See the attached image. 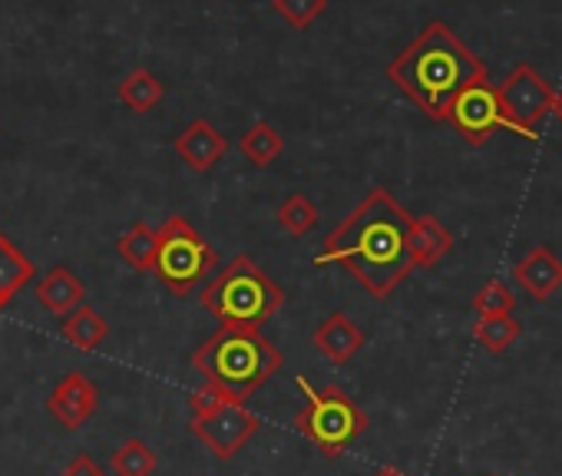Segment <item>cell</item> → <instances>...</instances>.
Instances as JSON below:
<instances>
[{
	"instance_id": "6da1fadb",
	"label": "cell",
	"mask_w": 562,
	"mask_h": 476,
	"mask_svg": "<svg viewBox=\"0 0 562 476\" xmlns=\"http://www.w3.org/2000/svg\"><path fill=\"white\" fill-rule=\"evenodd\" d=\"M411 222L414 215L387 189H374L325 238V249L315 256V265L348 269L371 298L384 302L414 272L407 252Z\"/></svg>"
},
{
	"instance_id": "7a4b0ae2",
	"label": "cell",
	"mask_w": 562,
	"mask_h": 476,
	"mask_svg": "<svg viewBox=\"0 0 562 476\" xmlns=\"http://www.w3.org/2000/svg\"><path fill=\"white\" fill-rule=\"evenodd\" d=\"M387 80L407 93L430 120L447 123L453 100L490 80L486 64L443 24L434 21L424 34L387 64Z\"/></svg>"
},
{
	"instance_id": "3957f363",
	"label": "cell",
	"mask_w": 562,
	"mask_h": 476,
	"mask_svg": "<svg viewBox=\"0 0 562 476\" xmlns=\"http://www.w3.org/2000/svg\"><path fill=\"white\" fill-rule=\"evenodd\" d=\"M281 351L261 335V328H218L205 338L192 364L205 377V384L245 404L255 390H261L281 371Z\"/></svg>"
},
{
	"instance_id": "277c9868",
	"label": "cell",
	"mask_w": 562,
	"mask_h": 476,
	"mask_svg": "<svg viewBox=\"0 0 562 476\" xmlns=\"http://www.w3.org/2000/svg\"><path fill=\"white\" fill-rule=\"evenodd\" d=\"M281 305H285V292L248 256H235L202 288V308L218 318L222 328H261L281 311Z\"/></svg>"
},
{
	"instance_id": "5b68a950",
	"label": "cell",
	"mask_w": 562,
	"mask_h": 476,
	"mask_svg": "<svg viewBox=\"0 0 562 476\" xmlns=\"http://www.w3.org/2000/svg\"><path fill=\"white\" fill-rule=\"evenodd\" d=\"M305 394V407L295 417V430L308 437L328 460L341 456L364 430H368V413L348 397L345 387L328 384V387H312L305 377L295 381Z\"/></svg>"
},
{
	"instance_id": "8992f818",
	"label": "cell",
	"mask_w": 562,
	"mask_h": 476,
	"mask_svg": "<svg viewBox=\"0 0 562 476\" xmlns=\"http://www.w3.org/2000/svg\"><path fill=\"white\" fill-rule=\"evenodd\" d=\"M159 231V246H156V259H153V272L156 279L166 285V292H172L176 298L192 295L218 265L215 249L202 238V231L195 225H189L182 215H172L162 222Z\"/></svg>"
},
{
	"instance_id": "52a82bcc",
	"label": "cell",
	"mask_w": 562,
	"mask_h": 476,
	"mask_svg": "<svg viewBox=\"0 0 562 476\" xmlns=\"http://www.w3.org/2000/svg\"><path fill=\"white\" fill-rule=\"evenodd\" d=\"M496 97H499V106H503V113L509 120V133L536 139V126L552 110L555 90L529 64H519L496 87Z\"/></svg>"
},
{
	"instance_id": "ba28073f",
	"label": "cell",
	"mask_w": 562,
	"mask_h": 476,
	"mask_svg": "<svg viewBox=\"0 0 562 476\" xmlns=\"http://www.w3.org/2000/svg\"><path fill=\"white\" fill-rule=\"evenodd\" d=\"M192 433L209 446V453L222 463L235 460L238 450L258 433L261 420L245 410V404H235V400H225L205 413H192Z\"/></svg>"
},
{
	"instance_id": "9c48e42d",
	"label": "cell",
	"mask_w": 562,
	"mask_h": 476,
	"mask_svg": "<svg viewBox=\"0 0 562 476\" xmlns=\"http://www.w3.org/2000/svg\"><path fill=\"white\" fill-rule=\"evenodd\" d=\"M447 123L463 136V143L470 146H483L496 129H509V120L499 106V97H496V87L490 80L463 90L450 113H447Z\"/></svg>"
},
{
	"instance_id": "30bf717a",
	"label": "cell",
	"mask_w": 562,
	"mask_h": 476,
	"mask_svg": "<svg viewBox=\"0 0 562 476\" xmlns=\"http://www.w3.org/2000/svg\"><path fill=\"white\" fill-rule=\"evenodd\" d=\"M100 407V387L83 374V371H70L47 397V410L57 423H64V430H80Z\"/></svg>"
},
{
	"instance_id": "8fae6325",
	"label": "cell",
	"mask_w": 562,
	"mask_h": 476,
	"mask_svg": "<svg viewBox=\"0 0 562 476\" xmlns=\"http://www.w3.org/2000/svg\"><path fill=\"white\" fill-rule=\"evenodd\" d=\"M176 156L192 169V172H209L218 159L228 152V139L209 123V120H192L176 139H172Z\"/></svg>"
},
{
	"instance_id": "7c38bea8",
	"label": "cell",
	"mask_w": 562,
	"mask_h": 476,
	"mask_svg": "<svg viewBox=\"0 0 562 476\" xmlns=\"http://www.w3.org/2000/svg\"><path fill=\"white\" fill-rule=\"evenodd\" d=\"M513 279H516V285H519L522 292H529L536 302H546V298H552V295L559 292V285H562V262L555 259L552 249L536 246V249H529V252L519 259V265H513Z\"/></svg>"
},
{
	"instance_id": "4fadbf2b",
	"label": "cell",
	"mask_w": 562,
	"mask_h": 476,
	"mask_svg": "<svg viewBox=\"0 0 562 476\" xmlns=\"http://www.w3.org/2000/svg\"><path fill=\"white\" fill-rule=\"evenodd\" d=\"M312 344H315V351L325 354L331 364H348V361L368 344V338H364V331H361L348 315L335 311L331 318H325V321L315 328Z\"/></svg>"
},
{
	"instance_id": "5bb4252c",
	"label": "cell",
	"mask_w": 562,
	"mask_h": 476,
	"mask_svg": "<svg viewBox=\"0 0 562 476\" xmlns=\"http://www.w3.org/2000/svg\"><path fill=\"white\" fill-rule=\"evenodd\" d=\"M450 249H453V231L440 225L434 215H420L411 222L407 252H411L414 269H434Z\"/></svg>"
},
{
	"instance_id": "9a60e30c",
	"label": "cell",
	"mask_w": 562,
	"mask_h": 476,
	"mask_svg": "<svg viewBox=\"0 0 562 476\" xmlns=\"http://www.w3.org/2000/svg\"><path fill=\"white\" fill-rule=\"evenodd\" d=\"M34 295H37V302H41L54 318H67L74 308H80V305H83L87 288H83V282H80L70 269L54 265V269L37 282Z\"/></svg>"
},
{
	"instance_id": "2e32d148",
	"label": "cell",
	"mask_w": 562,
	"mask_h": 476,
	"mask_svg": "<svg viewBox=\"0 0 562 476\" xmlns=\"http://www.w3.org/2000/svg\"><path fill=\"white\" fill-rule=\"evenodd\" d=\"M34 272H37V265L11 242L4 231H0V311L18 298L21 288L31 285Z\"/></svg>"
},
{
	"instance_id": "e0dca14e",
	"label": "cell",
	"mask_w": 562,
	"mask_h": 476,
	"mask_svg": "<svg viewBox=\"0 0 562 476\" xmlns=\"http://www.w3.org/2000/svg\"><path fill=\"white\" fill-rule=\"evenodd\" d=\"M60 335H64L74 348H80V351H97V348L106 341L110 325L103 321V315H100L97 308H90V305L83 302L80 308H74V311L60 321Z\"/></svg>"
},
{
	"instance_id": "ac0fdd59",
	"label": "cell",
	"mask_w": 562,
	"mask_h": 476,
	"mask_svg": "<svg viewBox=\"0 0 562 476\" xmlns=\"http://www.w3.org/2000/svg\"><path fill=\"white\" fill-rule=\"evenodd\" d=\"M120 100H123V106L126 110H133V113H149V110H156L159 103H162V97H166V87H162V80L156 77V73H149V70H133L126 80H120Z\"/></svg>"
},
{
	"instance_id": "d6986e66",
	"label": "cell",
	"mask_w": 562,
	"mask_h": 476,
	"mask_svg": "<svg viewBox=\"0 0 562 476\" xmlns=\"http://www.w3.org/2000/svg\"><path fill=\"white\" fill-rule=\"evenodd\" d=\"M156 246H159V231L146 222H136L120 242H116V252L120 259L136 269V272H153V259H156Z\"/></svg>"
},
{
	"instance_id": "ffe728a7",
	"label": "cell",
	"mask_w": 562,
	"mask_h": 476,
	"mask_svg": "<svg viewBox=\"0 0 562 476\" xmlns=\"http://www.w3.org/2000/svg\"><path fill=\"white\" fill-rule=\"evenodd\" d=\"M238 149H241V156H245L251 166L265 169V166H271L281 152H285V139H281V133H278L271 123H255V126L241 136Z\"/></svg>"
},
{
	"instance_id": "44dd1931",
	"label": "cell",
	"mask_w": 562,
	"mask_h": 476,
	"mask_svg": "<svg viewBox=\"0 0 562 476\" xmlns=\"http://www.w3.org/2000/svg\"><path fill=\"white\" fill-rule=\"evenodd\" d=\"M473 338L490 351L503 354L516 338H519V321L513 315H480L473 321Z\"/></svg>"
},
{
	"instance_id": "7402d4cb",
	"label": "cell",
	"mask_w": 562,
	"mask_h": 476,
	"mask_svg": "<svg viewBox=\"0 0 562 476\" xmlns=\"http://www.w3.org/2000/svg\"><path fill=\"white\" fill-rule=\"evenodd\" d=\"M278 225L285 228L289 235H295V238H302V235H308L315 225H318V208H315V202L305 195V192H295V195H289L285 202L278 205Z\"/></svg>"
},
{
	"instance_id": "603a6c76",
	"label": "cell",
	"mask_w": 562,
	"mask_h": 476,
	"mask_svg": "<svg viewBox=\"0 0 562 476\" xmlns=\"http://www.w3.org/2000/svg\"><path fill=\"white\" fill-rule=\"evenodd\" d=\"M156 466H159L156 453H153L149 443L139 440V437H130V440L113 453V469H116V476H153Z\"/></svg>"
},
{
	"instance_id": "cb8c5ba5",
	"label": "cell",
	"mask_w": 562,
	"mask_h": 476,
	"mask_svg": "<svg viewBox=\"0 0 562 476\" xmlns=\"http://www.w3.org/2000/svg\"><path fill=\"white\" fill-rule=\"evenodd\" d=\"M271 8L285 18L295 31H305L325 14L328 0H271Z\"/></svg>"
},
{
	"instance_id": "d4e9b609",
	"label": "cell",
	"mask_w": 562,
	"mask_h": 476,
	"mask_svg": "<svg viewBox=\"0 0 562 476\" xmlns=\"http://www.w3.org/2000/svg\"><path fill=\"white\" fill-rule=\"evenodd\" d=\"M513 305H516L513 292L503 282H496V279L486 282L476 292V298H473V311L476 315H513Z\"/></svg>"
},
{
	"instance_id": "484cf974",
	"label": "cell",
	"mask_w": 562,
	"mask_h": 476,
	"mask_svg": "<svg viewBox=\"0 0 562 476\" xmlns=\"http://www.w3.org/2000/svg\"><path fill=\"white\" fill-rule=\"evenodd\" d=\"M225 400H235V397L222 394V390L212 387V384H202L199 390H192L189 407H192V413H205V410H212V407H218V404H225ZM235 404H238V400H235Z\"/></svg>"
},
{
	"instance_id": "4316f807",
	"label": "cell",
	"mask_w": 562,
	"mask_h": 476,
	"mask_svg": "<svg viewBox=\"0 0 562 476\" xmlns=\"http://www.w3.org/2000/svg\"><path fill=\"white\" fill-rule=\"evenodd\" d=\"M60 476H106V469H103L90 453H77V456L67 463V469H64Z\"/></svg>"
},
{
	"instance_id": "83f0119b",
	"label": "cell",
	"mask_w": 562,
	"mask_h": 476,
	"mask_svg": "<svg viewBox=\"0 0 562 476\" xmlns=\"http://www.w3.org/2000/svg\"><path fill=\"white\" fill-rule=\"evenodd\" d=\"M371 476H407L404 469H397V466H381V469H374Z\"/></svg>"
},
{
	"instance_id": "f1b7e54d",
	"label": "cell",
	"mask_w": 562,
	"mask_h": 476,
	"mask_svg": "<svg viewBox=\"0 0 562 476\" xmlns=\"http://www.w3.org/2000/svg\"><path fill=\"white\" fill-rule=\"evenodd\" d=\"M552 113L559 116V123H562V90L555 93V100H552Z\"/></svg>"
}]
</instances>
